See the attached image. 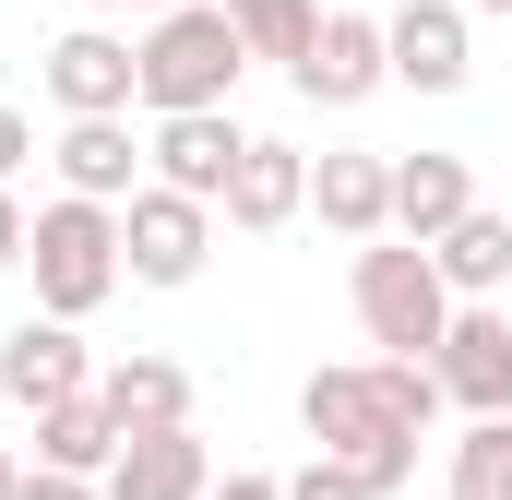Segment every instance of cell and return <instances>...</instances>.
I'll return each mask as SVG.
<instances>
[{"mask_svg": "<svg viewBox=\"0 0 512 500\" xmlns=\"http://www.w3.org/2000/svg\"><path fill=\"white\" fill-rule=\"evenodd\" d=\"M310 215L334 227V239H382L393 227V155H310Z\"/></svg>", "mask_w": 512, "mask_h": 500, "instance_id": "5bb4252c", "label": "cell"}, {"mask_svg": "<svg viewBox=\"0 0 512 500\" xmlns=\"http://www.w3.org/2000/svg\"><path fill=\"white\" fill-rule=\"evenodd\" d=\"M48 96H60V120H120V108H143V60H131V36L72 24V36L48 48Z\"/></svg>", "mask_w": 512, "mask_h": 500, "instance_id": "ba28073f", "label": "cell"}, {"mask_svg": "<svg viewBox=\"0 0 512 500\" xmlns=\"http://www.w3.org/2000/svg\"><path fill=\"white\" fill-rule=\"evenodd\" d=\"M24 155H36V120H24V108H0V179H24Z\"/></svg>", "mask_w": 512, "mask_h": 500, "instance_id": "d4e9b609", "label": "cell"}, {"mask_svg": "<svg viewBox=\"0 0 512 500\" xmlns=\"http://www.w3.org/2000/svg\"><path fill=\"white\" fill-rule=\"evenodd\" d=\"M310 108H370L393 84V36H382V12H322V36H310V60L286 72Z\"/></svg>", "mask_w": 512, "mask_h": 500, "instance_id": "52a82bcc", "label": "cell"}, {"mask_svg": "<svg viewBox=\"0 0 512 500\" xmlns=\"http://www.w3.org/2000/svg\"><path fill=\"white\" fill-rule=\"evenodd\" d=\"M465 12H512V0H465Z\"/></svg>", "mask_w": 512, "mask_h": 500, "instance_id": "f1b7e54d", "label": "cell"}, {"mask_svg": "<svg viewBox=\"0 0 512 500\" xmlns=\"http://www.w3.org/2000/svg\"><path fill=\"white\" fill-rule=\"evenodd\" d=\"M453 393L429 358H334V370L298 381V429H310V453H334V465H358V489L393 500L417 477V429L441 417Z\"/></svg>", "mask_w": 512, "mask_h": 500, "instance_id": "6da1fadb", "label": "cell"}, {"mask_svg": "<svg viewBox=\"0 0 512 500\" xmlns=\"http://www.w3.org/2000/svg\"><path fill=\"white\" fill-rule=\"evenodd\" d=\"M12 477H24V465H12V441H0V500H12Z\"/></svg>", "mask_w": 512, "mask_h": 500, "instance_id": "83f0119b", "label": "cell"}, {"mask_svg": "<svg viewBox=\"0 0 512 500\" xmlns=\"http://www.w3.org/2000/svg\"><path fill=\"white\" fill-rule=\"evenodd\" d=\"M203 250H215V203H191V191H167V179H143V191L120 203V262H131V286H191Z\"/></svg>", "mask_w": 512, "mask_h": 500, "instance_id": "5b68a950", "label": "cell"}, {"mask_svg": "<svg viewBox=\"0 0 512 500\" xmlns=\"http://www.w3.org/2000/svg\"><path fill=\"white\" fill-rule=\"evenodd\" d=\"M120 417H108V393H72V405H36V465H72V477H108L120 465Z\"/></svg>", "mask_w": 512, "mask_h": 500, "instance_id": "ac0fdd59", "label": "cell"}, {"mask_svg": "<svg viewBox=\"0 0 512 500\" xmlns=\"http://www.w3.org/2000/svg\"><path fill=\"white\" fill-rule=\"evenodd\" d=\"M0 393H12V405H72V393H96V358H84V334H72L60 310L12 322V334H0Z\"/></svg>", "mask_w": 512, "mask_h": 500, "instance_id": "8fae6325", "label": "cell"}, {"mask_svg": "<svg viewBox=\"0 0 512 500\" xmlns=\"http://www.w3.org/2000/svg\"><path fill=\"white\" fill-rule=\"evenodd\" d=\"M24 274H36V310H60V322L108 310V298H120V274H131V262H120V203H84V191L36 203Z\"/></svg>", "mask_w": 512, "mask_h": 500, "instance_id": "277c9868", "label": "cell"}, {"mask_svg": "<svg viewBox=\"0 0 512 500\" xmlns=\"http://www.w3.org/2000/svg\"><path fill=\"white\" fill-rule=\"evenodd\" d=\"M203 500H286V477H215Z\"/></svg>", "mask_w": 512, "mask_h": 500, "instance_id": "484cf974", "label": "cell"}, {"mask_svg": "<svg viewBox=\"0 0 512 500\" xmlns=\"http://www.w3.org/2000/svg\"><path fill=\"white\" fill-rule=\"evenodd\" d=\"M429 262H441V286H453V298H501V286H512V215L465 203V215L429 239Z\"/></svg>", "mask_w": 512, "mask_h": 500, "instance_id": "e0dca14e", "label": "cell"}, {"mask_svg": "<svg viewBox=\"0 0 512 500\" xmlns=\"http://www.w3.org/2000/svg\"><path fill=\"white\" fill-rule=\"evenodd\" d=\"M286 500H370V489H358V465H334V453H310V465L286 477Z\"/></svg>", "mask_w": 512, "mask_h": 500, "instance_id": "7402d4cb", "label": "cell"}, {"mask_svg": "<svg viewBox=\"0 0 512 500\" xmlns=\"http://www.w3.org/2000/svg\"><path fill=\"white\" fill-rule=\"evenodd\" d=\"M96 12H143V24H155V12H167V0H96Z\"/></svg>", "mask_w": 512, "mask_h": 500, "instance_id": "4316f807", "label": "cell"}, {"mask_svg": "<svg viewBox=\"0 0 512 500\" xmlns=\"http://www.w3.org/2000/svg\"><path fill=\"white\" fill-rule=\"evenodd\" d=\"M96 489H108V500H203V489H215V453L191 441V417H179V429H131L120 465H108Z\"/></svg>", "mask_w": 512, "mask_h": 500, "instance_id": "7c38bea8", "label": "cell"}, {"mask_svg": "<svg viewBox=\"0 0 512 500\" xmlns=\"http://www.w3.org/2000/svg\"><path fill=\"white\" fill-rule=\"evenodd\" d=\"M0 405H12V393H0Z\"/></svg>", "mask_w": 512, "mask_h": 500, "instance_id": "f546056e", "label": "cell"}, {"mask_svg": "<svg viewBox=\"0 0 512 500\" xmlns=\"http://www.w3.org/2000/svg\"><path fill=\"white\" fill-rule=\"evenodd\" d=\"M131 60H143V108L167 120V108H227L239 72H251V36H239L227 0H167V12L131 36Z\"/></svg>", "mask_w": 512, "mask_h": 500, "instance_id": "7a4b0ae2", "label": "cell"}, {"mask_svg": "<svg viewBox=\"0 0 512 500\" xmlns=\"http://www.w3.org/2000/svg\"><path fill=\"white\" fill-rule=\"evenodd\" d=\"M96 393H108L120 429H179V417H191V370H179V358H108Z\"/></svg>", "mask_w": 512, "mask_h": 500, "instance_id": "d6986e66", "label": "cell"}, {"mask_svg": "<svg viewBox=\"0 0 512 500\" xmlns=\"http://www.w3.org/2000/svg\"><path fill=\"white\" fill-rule=\"evenodd\" d=\"M24 239H36V215H24V203H12V179H0V274L24 262Z\"/></svg>", "mask_w": 512, "mask_h": 500, "instance_id": "cb8c5ba5", "label": "cell"}, {"mask_svg": "<svg viewBox=\"0 0 512 500\" xmlns=\"http://www.w3.org/2000/svg\"><path fill=\"white\" fill-rule=\"evenodd\" d=\"M215 215H227L239 239H274V227H298V215H310V155H298V143H251Z\"/></svg>", "mask_w": 512, "mask_h": 500, "instance_id": "4fadbf2b", "label": "cell"}, {"mask_svg": "<svg viewBox=\"0 0 512 500\" xmlns=\"http://www.w3.org/2000/svg\"><path fill=\"white\" fill-rule=\"evenodd\" d=\"M143 155H155V179H167V191H191V203H227V179H239L251 131L227 120V108H167Z\"/></svg>", "mask_w": 512, "mask_h": 500, "instance_id": "9c48e42d", "label": "cell"}, {"mask_svg": "<svg viewBox=\"0 0 512 500\" xmlns=\"http://www.w3.org/2000/svg\"><path fill=\"white\" fill-rule=\"evenodd\" d=\"M227 12H239L251 60H286V72H298V60H310V36H322V12H310V0H227Z\"/></svg>", "mask_w": 512, "mask_h": 500, "instance_id": "44dd1931", "label": "cell"}, {"mask_svg": "<svg viewBox=\"0 0 512 500\" xmlns=\"http://www.w3.org/2000/svg\"><path fill=\"white\" fill-rule=\"evenodd\" d=\"M429 370H441V393H453L465 417H501V405H512V310H501V298H453Z\"/></svg>", "mask_w": 512, "mask_h": 500, "instance_id": "8992f818", "label": "cell"}, {"mask_svg": "<svg viewBox=\"0 0 512 500\" xmlns=\"http://www.w3.org/2000/svg\"><path fill=\"white\" fill-rule=\"evenodd\" d=\"M465 203H477L465 155H393V239H441Z\"/></svg>", "mask_w": 512, "mask_h": 500, "instance_id": "2e32d148", "label": "cell"}, {"mask_svg": "<svg viewBox=\"0 0 512 500\" xmlns=\"http://www.w3.org/2000/svg\"><path fill=\"white\" fill-rule=\"evenodd\" d=\"M12 500H108V489H96V477H72V465H24Z\"/></svg>", "mask_w": 512, "mask_h": 500, "instance_id": "603a6c76", "label": "cell"}, {"mask_svg": "<svg viewBox=\"0 0 512 500\" xmlns=\"http://www.w3.org/2000/svg\"><path fill=\"white\" fill-rule=\"evenodd\" d=\"M346 298H358V334L382 346V358H429L441 346V322H453V286H441V262H429V239H358V262H346Z\"/></svg>", "mask_w": 512, "mask_h": 500, "instance_id": "3957f363", "label": "cell"}, {"mask_svg": "<svg viewBox=\"0 0 512 500\" xmlns=\"http://www.w3.org/2000/svg\"><path fill=\"white\" fill-rule=\"evenodd\" d=\"M48 155H60V191H84V203H131L143 167H155V155L131 143V108H120V120H72Z\"/></svg>", "mask_w": 512, "mask_h": 500, "instance_id": "9a60e30c", "label": "cell"}, {"mask_svg": "<svg viewBox=\"0 0 512 500\" xmlns=\"http://www.w3.org/2000/svg\"><path fill=\"white\" fill-rule=\"evenodd\" d=\"M441 500H512V405H501V417H465Z\"/></svg>", "mask_w": 512, "mask_h": 500, "instance_id": "ffe728a7", "label": "cell"}, {"mask_svg": "<svg viewBox=\"0 0 512 500\" xmlns=\"http://www.w3.org/2000/svg\"><path fill=\"white\" fill-rule=\"evenodd\" d=\"M382 36H393V84H417V96H465V72H477L465 0H405V12H382Z\"/></svg>", "mask_w": 512, "mask_h": 500, "instance_id": "30bf717a", "label": "cell"}]
</instances>
